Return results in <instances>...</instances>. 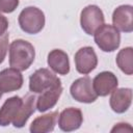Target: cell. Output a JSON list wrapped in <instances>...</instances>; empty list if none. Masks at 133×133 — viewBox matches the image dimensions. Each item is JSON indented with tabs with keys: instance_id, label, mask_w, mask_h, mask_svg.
Segmentation results:
<instances>
[{
	"instance_id": "obj_1",
	"label": "cell",
	"mask_w": 133,
	"mask_h": 133,
	"mask_svg": "<svg viewBox=\"0 0 133 133\" xmlns=\"http://www.w3.org/2000/svg\"><path fill=\"white\" fill-rule=\"evenodd\" d=\"M35 49L25 39H15L9 46V65L20 72L26 71L33 63Z\"/></svg>"
},
{
	"instance_id": "obj_19",
	"label": "cell",
	"mask_w": 133,
	"mask_h": 133,
	"mask_svg": "<svg viewBox=\"0 0 133 133\" xmlns=\"http://www.w3.org/2000/svg\"><path fill=\"white\" fill-rule=\"evenodd\" d=\"M19 6V0H0V11L10 14Z\"/></svg>"
},
{
	"instance_id": "obj_6",
	"label": "cell",
	"mask_w": 133,
	"mask_h": 133,
	"mask_svg": "<svg viewBox=\"0 0 133 133\" xmlns=\"http://www.w3.org/2000/svg\"><path fill=\"white\" fill-rule=\"evenodd\" d=\"M60 82V79L50 70L42 68L29 77V90L32 94H41Z\"/></svg>"
},
{
	"instance_id": "obj_16",
	"label": "cell",
	"mask_w": 133,
	"mask_h": 133,
	"mask_svg": "<svg viewBox=\"0 0 133 133\" xmlns=\"http://www.w3.org/2000/svg\"><path fill=\"white\" fill-rule=\"evenodd\" d=\"M35 102H36V99H35L34 95L28 94L23 98V104H22L17 116L15 117V119L11 123L15 128H23L26 125L30 115L35 111V108H36Z\"/></svg>"
},
{
	"instance_id": "obj_20",
	"label": "cell",
	"mask_w": 133,
	"mask_h": 133,
	"mask_svg": "<svg viewBox=\"0 0 133 133\" xmlns=\"http://www.w3.org/2000/svg\"><path fill=\"white\" fill-rule=\"evenodd\" d=\"M8 39L9 35L8 33H4L0 36V64L4 61L7 51H8Z\"/></svg>"
},
{
	"instance_id": "obj_23",
	"label": "cell",
	"mask_w": 133,
	"mask_h": 133,
	"mask_svg": "<svg viewBox=\"0 0 133 133\" xmlns=\"http://www.w3.org/2000/svg\"><path fill=\"white\" fill-rule=\"evenodd\" d=\"M1 97H2V92L0 91V99H1Z\"/></svg>"
},
{
	"instance_id": "obj_18",
	"label": "cell",
	"mask_w": 133,
	"mask_h": 133,
	"mask_svg": "<svg viewBox=\"0 0 133 133\" xmlns=\"http://www.w3.org/2000/svg\"><path fill=\"white\" fill-rule=\"evenodd\" d=\"M115 62L119 70L125 73L126 75H132L133 74V48L132 47H126L116 55Z\"/></svg>"
},
{
	"instance_id": "obj_12",
	"label": "cell",
	"mask_w": 133,
	"mask_h": 133,
	"mask_svg": "<svg viewBox=\"0 0 133 133\" xmlns=\"http://www.w3.org/2000/svg\"><path fill=\"white\" fill-rule=\"evenodd\" d=\"M62 94V85L61 81L55 84L54 86L46 89L45 91L41 92L38 98L36 99V109L39 112H45L51 108H53L56 103L58 102L60 96Z\"/></svg>"
},
{
	"instance_id": "obj_2",
	"label": "cell",
	"mask_w": 133,
	"mask_h": 133,
	"mask_svg": "<svg viewBox=\"0 0 133 133\" xmlns=\"http://www.w3.org/2000/svg\"><path fill=\"white\" fill-rule=\"evenodd\" d=\"M18 22L20 28L28 34H36L41 32L45 26V14L35 6L25 7L19 15Z\"/></svg>"
},
{
	"instance_id": "obj_14",
	"label": "cell",
	"mask_w": 133,
	"mask_h": 133,
	"mask_svg": "<svg viewBox=\"0 0 133 133\" xmlns=\"http://www.w3.org/2000/svg\"><path fill=\"white\" fill-rule=\"evenodd\" d=\"M22 104H23V99L19 96H14L5 100L2 107L0 108V126L1 127H6L12 123Z\"/></svg>"
},
{
	"instance_id": "obj_9",
	"label": "cell",
	"mask_w": 133,
	"mask_h": 133,
	"mask_svg": "<svg viewBox=\"0 0 133 133\" xmlns=\"http://www.w3.org/2000/svg\"><path fill=\"white\" fill-rule=\"evenodd\" d=\"M58 116V126L60 130L64 132L78 130L83 123V114L79 108H65L60 112Z\"/></svg>"
},
{
	"instance_id": "obj_22",
	"label": "cell",
	"mask_w": 133,
	"mask_h": 133,
	"mask_svg": "<svg viewBox=\"0 0 133 133\" xmlns=\"http://www.w3.org/2000/svg\"><path fill=\"white\" fill-rule=\"evenodd\" d=\"M7 29H8V20L0 12V36L6 33Z\"/></svg>"
},
{
	"instance_id": "obj_15",
	"label": "cell",
	"mask_w": 133,
	"mask_h": 133,
	"mask_svg": "<svg viewBox=\"0 0 133 133\" xmlns=\"http://www.w3.org/2000/svg\"><path fill=\"white\" fill-rule=\"evenodd\" d=\"M50 69L59 75H66L70 72V60L68 54L60 49H53L47 59Z\"/></svg>"
},
{
	"instance_id": "obj_3",
	"label": "cell",
	"mask_w": 133,
	"mask_h": 133,
	"mask_svg": "<svg viewBox=\"0 0 133 133\" xmlns=\"http://www.w3.org/2000/svg\"><path fill=\"white\" fill-rule=\"evenodd\" d=\"M94 39L103 52H113L121 45V33L113 25L104 23L95 31Z\"/></svg>"
},
{
	"instance_id": "obj_7",
	"label": "cell",
	"mask_w": 133,
	"mask_h": 133,
	"mask_svg": "<svg viewBox=\"0 0 133 133\" xmlns=\"http://www.w3.org/2000/svg\"><path fill=\"white\" fill-rule=\"evenodd\" d=\"M75 66L78 73L82 75H87L92 72L98 65V57L97 54L91 47H83L80 48L74 57Z\"/></svg>"
},
{
	"instance_id": "obj_10",
	"label": "cell",
	"mask_w": 133,
	"mask_h": 133,
	"mask_svg": "<svg viewBox=\"0 0 133 133\" xmlns=\"http://www.w3.org/2000/svg\"><path fill=\"white\" fill-rule=\"evenodd\" d=\"M118 85L117 77L109 71L99 73L92 80V86L98 97H106L111 94Z\"/></svg>"
},
{
	"instance_id": "obj_8",
	"label": "cell",
	"mask_w": 133,
	"mask_h": 133,
	"mask_svg": "<svg viewBox=\"0 0 133 133\" xmlns=\"http://www.w3.org/2000/svg\"><path fill=\"white\" fill-rule=\"evenodd\" d=\"M113 26L122 32L130 33L133 31V6L124 4L117 6L112 14Z\"/></svg>"
},
{
	"instance_id": "obj_13",
	"label": "cell",
	"mask_w": 133,
	"mask_h": 133,
	"mask_svg": "<svg viewBox=\"0 0 133 133\" xmlns=\"http://www.w3.org/2000/svg\"><path fill=\"white\" fill-rule=\"evenodd\" d=\"M132 103V89L128 87L115 88L110 96L109 104L111 109L116 113L126 112Z\"/></svg>"
},
{
	"instance_id": "obj_4",
	"label": "cell",
	"mask_w": 133,
	"mask_h": 133,
	"mask_svg": "<svg viewBox=\"0 0 133 133\" xmlns=\"http://www.w3.org/2000/svg\"><path fill=\"white\" fill-rule=\"evenodd\" d=\"M104 14L98 5L90 4L81 10L80 25L82 30L88 35H94L95 31L104 24Z\"/></svg>"
},
{
	"instance_id": "obj_21",
	"label": "cell",
	"mask_w": 133,
	"mask_h": 133,
	"mask_svg": "<svg viewBox=\"0 0 133 133\" xmlns=\"http://www.w3.org/2000/svg\"><path fill=\"white\" fill-rule=\"evenodd\" d=\"M132 131H133V129L130 126V124H128V123H118L111 129V132H121V133L132 132Z\"/></svg>"
},
{
	"instance_id": "obj_11",
	"label": "cell",
	"mask_w": 133,
	"mask_h": 133,
	"mask_svg": "<svg viewBox=\"0 0 133 133\" xmlns=\"http://www.w3.org/2000/svg\"><path fill=\"white\" fill-rule=\"evenodd\" d=\"M23 75L14 68H7L0 72V91L7 94L19 90L23 85Z\"/></svg>"
},
{
	"instance_id": "obj_5",
	"label": "cell",
	"mask_w": 133,
	"mask_h": 133,
	"mask_svg": "<svg viewBox=\"0 0 133 133\" xmlns=\"http://www.w3.org/2000/svg\"><path fill=\"white\" fill-rule=\"evenodd\" d=\"M70 92L72 98L80 103H94L98 98L92 86V80L88 76L76 79L70 87Z\"/></svg>"
},
{
	"instance_id": "obj_17",
	"label": "cell",
	"mask_w": 133,
	"mask_h": 133,
	"mask_svg": "<svg viewBox=\"0 0 133 133\" xmlns=\"http://www.w3.org/2000/svg\"><path fill=\"white\" fill-rule=\"evenodd\" d=\"M58 115H59L58 111H53V112H49L47 114L37 116L31 123L29 131L31 133H48L53 131L56 125Z\"/></svg>"
}]
</instances>
